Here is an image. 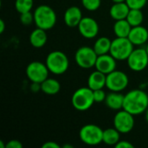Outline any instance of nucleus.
Listing matches in <instances>:
<instances>
[{"instance_id": "13", "label": "nucleus", "mask_w": 148, "mask_h": 148, "mask_svg": "<svg viewBox=\"0 0 148 148\" xmlns=\"http://www.w3.org/2000/svg\"><path fill=\"white\" fill-rule=\"evenodd\" d=\"M116 62L117 60L110 53H108L98 56L95 67L96 70L105 75H108L116 69Z\"/></svg>"}, {"instance_id": "15", "label": "nucleus", "mask_w": 148, "mask_h": 148, "mask_svg": "<svg viewBox=\"0 0 148 148\" xmlns=\"http://www.w3.org/2000/svg\"><path fill=\"white\" fill-rule=\"evenodd\" d=\"M82 17L83 16L81 9L77 6H71L65 10L64 23L68 27L70 28L78 27Z\"/></svg>"}, {"instance_id": "27", "label": "nucleus", "mask_w": 148, "mask_h": 148, "mask_svg": "<svg viewBox=\"0 0 148 148\" xmlns=\"http://www.w3.org/2000/svg\"><path fill=\"white\" fill-rule=\"evenodd\" d=\"M147 0H126V3L130 9H139L141 10L146 4Z\"/></svg>"}, {"instance_id": "12", "label": "nucleus", "mask_w": 148, "mask_h": 148, "mask_svg": "<svg viewBox=\"0 0 148 148\" xmlns=\"http://www.w3.org/2000/svg\"><path fill=\"white\" fill-rule=\"evenodd\" d=\"M78 30L83 37L93 39L96 37L99 33V24L94 18L90 16H83L78 25Z\"/></svg>"}, {"instance_id": "18", "label": "nucleus", "mask_w": 148, "mask_h": 148, "mask_svg": "<svg viewBox=\"0 0 148 148\" xmlns=\"http://www.w3.org/2000/svg\"><path fill=\"white\" fill-rule=\"evenodd\" d=\"M124 96L120 92H112L107 95L105 103L106 106L113 110H121L123 109Z\"/></svg>"}, {"instance_id": "2", "label": "nucleus", "mask_w": 148, "mask_h": 148, "mask_svg": "<svg viewBox=\"0 0 148 148\" xmlns=\"http://www.w3.org/2000/svg\"><path fill=\"white\" fill-rule=\"evenodd\" d=\"M34 22L36 27L45 30L52 29L56 23V13L49 5L42 4L34 11Z\"/></svg>"}, {"instance_id": "20", "label": "nucleus", "mask_w": 148, "mask_h": 148, "mask_svg": "<svg viewBox=\"0 0 148 148\" xmlns=\"http://www.w3.org/2000/svg\"><path fill=\"white\" fill-rule=\"evenodd\" d=\"M61 89L60 82L53 78H47L41 83V90L48 95H55L59 93Z\"/></svg>"}, {"instance_id": "29", "label": "nucleus", "mask_w": 148, "mask_h": 148, "mask_svg": "<svg viewBox=\"0 0 148 148\" xmlns=\"http://www.w3.org/2000/svg\"><path fill=\"white\" fill-rule=\"evenodd\" d=\"M107 97V95L105 93V91L102 89H97V90H94V99L95 101L97 103H101L105 101Z\"/></svg>"}, {"instance_id": "8", "label": "nucleus", "mask_w": 148, "mask_h": 148, "mask_svg": "<svg viewBox=\"0 0 148 148\" xmlns=\"http://www.w3.org/2000/svg\"><path fill=\"white\" fill-rule=\"evenodd\" d=\"M129 79L127 74L121 70H114L107 75L106 87L112 92H121L127 88Z\"/></svg>"}, {"instance_id": "10", "label": "nucleus", "mask_w": 148, "mask_h": 148, "mask_svg": "<svg viewBox=\"0 0 148 148\" xmlns=\"http://www.w3.org/2000/svg\"><path fill=\"white\" fill-rule=\"evenodd\" d=\"M130 69L135 72L144 70L148 65V54L146 49L139 48L133 50L127 59Z\"/></svg>"}, {"instance_id": "14", "label": "nucleus", "mask_w": 148, "mask_h": 148, "mask_svg": "<svg viewBox=\"0 0 148 148\" xmlns=\"http://www.w3.org/2000/svg\"><path fill=\"white\" fill-rule=\"evenodd\" d=\"M128 39L134 46H141L148 41V30L142 25L132 27Z\"/></svg>"}, {"instance_id": "32", "label": "nucleus", "mask_w": 148, "mask_h": 148, "mask_svg": "<svg viewBox=\"0 0 148 148\" xmlns=\"http://www.w3.org/2000/svg\"><path fill=\"white\" fill-rule=\"evenodd\" d=\"M42 148H61V146L55 141H47L42 146Z\"/></svg>"}, {"instance_id": "36", "label": "nucleus", "mask_w": 148, "mask_h": 148, "mask_svg": "<svg viewBox=\"0 0 148 148\" xmlns=\"http://www.w3.org/2000/svg\"><path fill=\"white\" fill-rule=\"evenodd\" d=\"M145 115H146V121H147L148 123V108L146 110V112H145Z\"/></svg>"}, {"instance_id": "21", "label": "nucleus", "mask_w": 148, "mask_h": 148, "mask_svg": "<svg viewBox=\"0 0 148 148\" xmlns=\"http://www.w3.org/2000/svg\"><path fill=\"white\" fill-rule=\"evenodd\" d=\"M132 26L127 19L117 20L114 24V32L116 37H128Z\"/></svg>"}, {"instance_id": "9", "label": "nucleus", "mask_w": 148, "mask_h": 148, "mask_svg": "<svg viewBox=\"0 0 148 148\" xmlns=\"http://www.w3.org/2000/svg\"><path fill=\"white\" fill-rule=\"evenodd\" d=\"M49 69L46 63L41 62H32L26 68V75L31 82L42 83L49 77Z\"/></svg>"}, {"instance_id": "37", "label": "nucleus", "mask_w": 148, "mask_h": 148, "mask_svg": "<svg viewBox=\"0 0 148 148\" xmlns=\"http://www.w3.org/2000/svg\"><path fill=\"white\" fill-rule=\"evenodd\" d=\"M114 3H121V2H126V0H112Z\"/></svg>"}, {"instance_id": "30", "label": "nucleus", "mask_w": 148, "mask_h": 148, "mask_svg": "<svg viewBox=\"0 0 148 148\" xmlns=\"http://www.w3.org/2000/svg\"><path fill=\"white\" fill-rule=\"evenodd\" d=\"M5 146L6 148H23V144L17 140H11Z\"/></svg>"}, {"instance_id": "4", "label": "nucleus", "mask_w": 148, "mask_h": 148, "mask_svg": "<svg viewBox=\"0 0 148 148\" xmlns=\"http://www.w3.org/2000/svg\"><path fill=\"white\" fill-rule=\"evenodd\" d=\"M94 91L88 87L76 89L71 98V103L75 109L78 111H87L95 103Z\"/></svg>"}, {"instance_id": "6", "label": "nucleus", "mask_w": 148, "mask_h": 148, "mask_svg": "<svg viewBox=\"0 0 148 148\" xmlns=\"http://www.w3.org/2000/svg\"><path fill=\"white\" fill-rule=\"evenodd\" d=\"M103 131L99 126L95 124H87L83 126L79 132L80 140L88 146H97L102 143Z\"/></svg>"}, {"instance_id": "3", "label": "nucleus", "mask_w": 148, "mask_h": 148, "mask_svg": "<svg viewBox=\"0 0 148 148\" xmlns=\"http://www.w3.org/2000/svg\"><path fill=\"white\" fill-rule=\"evenodd\" d=\"M45 63L49 72L56 75L64 74L69 67V61L68 56L60 50L51 51L47 56Z\"/></svg>"}, {"instance_id": "23", "label": "nucleus", "mask_w": 148, "mask_h": 148, "mask_svg": "<svg viewBox=\"0 0 148 148\" xmlns=\"http://www.w3.org/2000/svg\"><path fill=\"white\" fill-rule=\"evenodd\" d=\"M121 133L115 128H107L103 131L102 141L108 146H114L120 141Z\"/></svg>"}, {"instance_id": "25", "label": "nucleus", "mask_w": 148, "mask_h": 148, "mask_svg": "<svg viewBox=\"0 0 148 148\" xmlns=\"http://www.w3.org/2000/svg\"><path fill=\"white\" fill-rule=\"evenodd\" d=\"M33 0H16L15 2V8L20 14L30 11L33 8Z\"/></svg>"}, {"instance_id": "1", "label": "nucleus", "mask_w": 148, "mask_h": 148, "mask_svg": "<svg viewBox=\"0 0 148 148\" xmlns=\"http://www.w3.org/2000/svg\"><path fill=\"white\" fill-rule=\"evenodd\" d=\"M148 108V95L141 89H134L124 96L123 109L133 115L144 114Z\"/></svg>"}, {"instance_id": "7", "label": "nucleus", "mask_w": 148, "mask_h": 148, "mask_svg": "<svg viewBox=\"0 0 148 148\" xmlns=\"http://www.w3.org/2000/svg\"><path fill=\"white\" fill-rule=\"evenodd\" d=\"M98 55L95 51L94 48L83 46L79 48L75 55V60L76 64L85 69H91L95 66Z\"/></svg>"}, {"instance_id": "35", "label": "nucleus", "mask_w": 148, "mask_h": 148, "mask_svg": "<svg viewBox=\"0 0 148 148\" xmlns=\"http://www.w3.org/2000/svg\"><path fill=\"white\" fill-rule=\"evenodd\" d=\"M62 147L63 148H73V146H72V145H69V144H67V145H64Z\"/></svg>"}, {"instance_id": "33", "label": "nucleus", "mask_w": 148, "mask_h": 148, "mask_svg": "<svg viewBox=\"0 0 148 148\" xmlns=\"http://www.w3.org/2000/svg\"><path fill=\"white\" fill-rule=\"evenodd\" d=\"M4 29H5V23H4V21L1 19L0 20V34L3 33Z\"/></svg>"}, {"instance_id": "38", "label": "nucleus", "mask_w": 148, "mask_h": 148, "mask_svg": "<svg viewBox=\"0 0 148 148\" xmlns=\"http://www.w3.org/2000/svg\"><path fill=\"white\" fill-rule=\"evenodd\" d=\"M146 50H147V54H148V43L147 44V47H146Z\"/></svg>"}, {"instance_id": "17", "label": "nucleus", "mask_w": 148, "mask_h": 148, "mask_svg": "<svg viewBox=\"0 0 148 148\" xmlns=\"http://www.w3.org/2000/svg\"><path fill=\"white\" fill-rule=\"evenodd\" d=\"M129 10H130V8L126 2L114 3L109 10V14L111 17L114 19L115 21L122 20V19L127 18Z\"/></svg>"}, {"instance_id": "11", "label": "nucleus", "mask_w": 148, "mask_h": 148, "mask_svg": "<svg viewBox=\"0 0 148 148\" xmlns=\"http://www.w3.org/2000/svg\"><path fill=\"white\" fill-rule=\"evenodd\" d=\"M134 115L129 112L121 109L114 117V127L121 134H127L131 132L134 127Z\"/></svg>"}, {"instance_id": "26", "label": "nucleus", "mask_w": 148, "mask_h": 148, "mask_svg": "<svg viewBox=\"0 0 148 148\" xmlns=\"http://www.w3.org/2000/svg\"><path fill=\"white\" fill-rule=\"evenodd\" d=\"M82 6L88 11L97 10L101 3V0H82Z\"/></svg>"}, {"instance_id": "28", "label": "nucleus", "mask_w": 148, "mask_h": 148, "mask_svg": "<svg viewBox=\"0 0 148 148\" xmlns=\"http://www.w3.org/2000/svg\"><path fill=\"white\" fill-rule=\"evenodd\" d=\"M20 21L23 25H29L34 22V14L30 11L20 14Z\"/></svg>"}, {"instance_id": "31", "label": "nucleus", "mask_w": 148, "mask_h": 148, "mask_svg": "<svg viewBox=\"0 0 148 148\" xmlns=\"http://www.w3.org/2000/svg\"><path fill=\"white\" fill-rule=\"evenodd\" d=\"M134 146L127 140H120L116 145L115 148H134Z\"/></svg>"}, {"instance_id": "24", "label": "nucleus", "mask_w": 148, "mask_h": 148, "mask_svg": "<svg viewBox=\"0 0 148 148\" xmlns=\"http://www.w3.org/2000/svg\"><path fill=\"white\" fill-rule=\"evenodd\" d=\"M132 27L141 25L144 20V16L141 10L139 9H130L128 15L126 18Z\"/></svg>"}, {"instance_id": "22", "label": "nucleus", "mask_w": 148, "mask_h": 148, "mask_svg": "<svg viewBox=\"0 0 148 148\" xmlns=\"http://www.w3.org/2000/svg\"><path fill=\"white\" fill-rule=\"evenodd\" d=\"M111 43H112V41L108 37L101 36L95 41L93 48L95 51L96 52V54L98 56H101V55L108 54L110 52Z\"/></svg>"}, {"instance_id": "19", "label": "nucleus", "mask_w": 148, "mask_h": 148, "mask_svg": "<svg viewBox=\"0 0 148 148\" xmlns=\"http://www.w3.org/2000/svg\"><path fill=\"white\" fill-rule=\"evenodd\" d=\"M48 37L47 33L45 29H42L41 28H36L34 29L29 36V42L34 48H42L43 47L47 42Z\"/></svg>"}, {"instance_id": "16", "label": "nucleus", "mask_w": 148, "mask_h": 148, "mask_svg": "<svg viewBox=\"0 0 148 148\" xmlns=\"http://www.w3.org/2000/svg\"><path fill=\"white\" fill-rule=\"evenodd\" d=\"M107 75L96 70L92 72L88 78V87L90 88L93 91L97 89H102L106 87Z\"/></svg>"}, {"instance_id": "34", "label": "nucleus", "mask_w": 148, "mask_h": 148, "mask_svg": "<svg viewBox=\"0 0 148 148\" xmlns=\"http://www.w3.org/2000/svg\"><path fill=\"white\" fill-rule=\"evenodd\" d=\"M0 148H6V146L3 145V141L0 140Z\"/></svg>"}, {"instance_id": "5", "label": "nucleus", "mask_w": 148, "mask_h": 148, "mask_svg": "<svg viewBox=\"0 0 148 148\" xmlns=\"http://www.w3.org/2000/svg\"><path fill=\"white\" fill-rule=\"evenodd\" d=\"M134 46L128 37H116L112 41L109 53L117 61H125L134 49Z\"/></svg>"}]
</instances>
